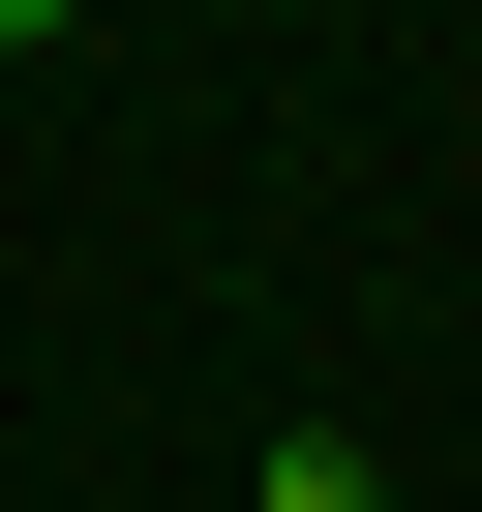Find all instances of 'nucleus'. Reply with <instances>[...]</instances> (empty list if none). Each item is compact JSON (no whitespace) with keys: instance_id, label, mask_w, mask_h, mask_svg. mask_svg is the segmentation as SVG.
<instances>
[{"instance_id":"obj_1","label":"nucleus","mask_w":482,"mask_h":512,"mask_svg":"<svg viewBox=\"0 0 482 512\" xmlns=\"http://www.w3.org/2000/svg\"><path fill=\"white\" fill-rule=\"evenodd\" d=\"M272 512H392V482H362V452H332V422H302V452H272Z\"/></svg>"},{"instance_id":"obj_2","label":"nucleus","mask_w":482,"mask_h":512,"mask_svg":"<svg viewBox=\"0 0 482 512\" xmlns=\"http://www.w3.org/2000/svg\"><path fill=\"white\" fill-rule=\"evenodd\" d=\"M0 61H61V0H0Z\"/></svg>"}]
</instances>
